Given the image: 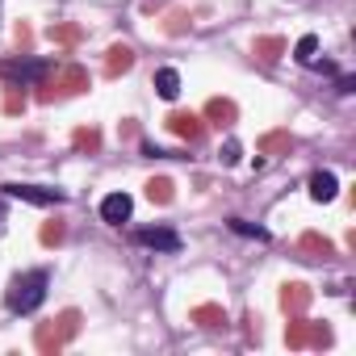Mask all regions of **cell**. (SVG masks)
Instances as JSON below:
<instances>
[{
    "label": "cell",
    "mask_w": 356,
    "mask_h": 356,
    "mask_svg": "<svg viewBox=\"0 0 356 356\" xmlns=\"http://www.w3.org/2000/svg\"><path fill=\"white\" fill-rule=\"evenodd\" d=\"M47 285H51V277H47L42 268L17 273V277L9 281V289H5V306H9L13 314H34V310L42 306V298H47Z\"/></svg>",
    "instance_id": "obj_1"
},
{
    "label": "cell",
    "mask_w": 356,
    "mask_h": 356,
    "mask_svg": "<svg viewBox=\"0 0 356 356\" xmlns=\"http://www.w3.org/2000/svg\"><path fill=\"white\" fill-rule=\"evenodd\" d=\"M88 88H92L88 72H84L80 63H67V67L51 72L47 80H38L34 101H38V105H51V101H59V97H80V92H88Z\"/></svg>",
    "instance_id": "obj_2"
},
{
    "label": "cell",
    "mask_w": 356,
    "mask_h": 356,
    "mask_svg": "<svg viewBox=\"0 0 356 356\" xmlns=\"http://www.w3.org/2000/svg\"><path fill=\"white\" fill-rule=\"evenodd\" d=\"M80 310H63L59 318H51V323H38L34 327V348L42 352V356H59L63 352V343H72L76 335H80Z\"/></svg>",
    "instance_id": "obj_3"
},
{
    "label": "cell",
    "mask_w": 356,
    "mask_h": 356,
    "mask_svg": "<svg viewBox=\"0 0 356 356\" xmlns=\"http://www.w3.org/2000/svg\"><path fill=\"white\" fill-rule=\"evenodd\" d=\"M55 72V63H47V59H5L0 63V76L5 80H13V84H38V80H47Z\"/></svg>",
    "instance_id": "obj_4"
},
{
    "label": "cell",
    "mask_w": 356,
    "mask_h": 356,
    "mask_svg": "<svg viewBox=\"0 0 356 356\" xmlns=\"http://www.w3.org/2000/svg\"><path fill=\"white\" fill-rule=\"evenodd\" d=\"M310 302H314V289H310L306 281H285V285H281V310H285V314H306Z\"/></svg>",
    "instance_id": "obj_5"
},
{
    "label": "cell",
    "mask_w": 356,
    "mask_h": 356,
    "mask_svg": "<svg viewBox=\"0 0 356 356\" xmlns=\"http://www.w3.org/2000/svg\"><path fill=\"white\" fill-rule=\"evenodd\" d=\"M168 130H172L176 138H185V143H202V134H206V122H202L197 113L176 109V113H168Z\"/></svg>",
    "instance_id": "obj_6"
},
{
    "label": "cell",
    "mask_w": 356,
    "mask_h": 356,
    "mask_svg": "<svg viewBox=\"0 0 356 356\" xmlns=\"http://www.w3.org/2000/svg\"><path fill=\"white\" fill-rule=\"evenodd\" d=\"M134 243L155 248V252H181V235L168 227H151V231H134Z\"/></svg>",
    "instance_id": "obj_7"
},
{
    "label": "cell",
    "mask_w": 356,
    "mask_h": 356,
    "mask_svg": "<svg viewBox=\"0 0 356 356\" xmlns=\"http://www.w3.org/2000/svg\"><path fill=\"white\" fill-rule=\"evenodd\" d=\"M5 189H9V197H22L30 206H59L63 202L59 189H42V185H5Z\"/></svg>",
    "instance_id": "obj_8"
},
{
    "label": "cell",
    "mask_w": 356,
    "mask_h": 356,
    "mask_svg": "<svg viewBox=\"0 0 356 356\" xmlns=\"http://www.w3.org/2000/svg\"><path fill=\"white\" fill-rule=\"evenodd\" d=\"M298 252H302V260H331L335 256V243L327 235H318V231H302Z\"/></svg>",
    "instance_id": "obj_9"
},
{
    "label": "cell",
    "mask_w": 356,
    "mask_h": 356,
    "mask_svg": "<svg viewBox=\"0 0 356 356\" xmlns=\"http://www.w3.org/2000/svg\"><path fill=\"white\" fill-rule=\"evenodd\" d=\"M189 323H197L202 331H222L227 327V310L218 302H202V306L189 310Z\"/></svg>",
    "instance_id": "obj_10"
},
{
    "label": "cell",
    "mask_w": 356,
    "mask_h": 356,
    "mask_svg": "<svg viewBox=\"0 0 356 356\" xmlns=\"http://www.w3.org/2000/svg\"><path fill=\"white\" fill-rule=\"evenodd\" d=\"M130 67H134V51H130L126 42H118V47H109V51H105V76H109V80L126 76Z\"/></svg>",
    "instance_id": "obj_11"
},
{
    "label": "cell",
    "mask_w": 356,
    "mask_h": 356,
    "mask_svg": "<svg viewBox=\"0 0 356 356\" xmlns=\"http://www.w3.org/2000/svg\"><path fill=\"white\" fill-rule=\"evenodd\" d=\"M130 210H134V202H130L126 193H109V197L101 202V218H105L109 227H122V222L130 218Z\"/></svg>",
    "instance_id": "obj_12"
},
{
    "label": "cell",
    "mask_w": 356,
    "mask_h": 356,
    "mask_svg": "<svg viewBox=\"0 0 356 356\" xmlns=\"http://www.w3.org/2000/svg\"><path fill=\"white\" fill-rule=\"evenodd\" d=\"M235 118H239V109H235L231 97H210V101H206V122H214V126H235Z\"/></svg>",
    "instance_id": "obj_13"
},
{
    "label": "cell",
    "mask_w": 356,
    "mask_h": 356,
    "mask_svg": "<svg viewBox=\"0 0 356 356\" xmlns=\"http://www.w3.org/2000/svg\"><path fill=\"white\" fill-rule=\"evenodd\" d=\"M252 55H256L260 63H277V59L285 55V38H277V34H264V38H256V42H252Z\"/></svg>",
    "instance_id": "obj_14"
},
{
    "label": "cell",
    "mask_w": 356,
    "mask_h": 356,
    "mask_svg": "<svg viewBox=\"0 0 356 356\" xmlns=\"http://www.w3.org/2000/svg\"><path fill=\"white\" fill-rule=\"evenodd\" d=\"M293 151V134L289 130H268L260 138V155H289Z\"/></svg>",
    "instance_id": "obj_15"
},
{
    "label": "cell",
    "mask_w": 356,
    "mask_h": 356,
    "mask_svg": "<svg viewBox=\"0 0 356 356\" xmlns=\"http://www.w3.org/2000/svg\"><path fill=\"white\" fill-rule=\"evenodd\" d=\"M335 189H339L335 172H314V176H310V197H314V202H331Z\"/></svg>",
    "instance_id": "obj_16"
},
{
    "label": "cell",
    "mask_w": 356,
    "mask_h": 356,
    "mask_svg": "<svg viewBox=\"0 0 356 356\" xmlns=\"http://www.w3.org/2000/svg\"><path fill=\"white\" fill-rule=\"evenodd\" d=\"M285 343L298 352V348H310V323L302 314H289V327H285Z\"/></svg>",
    "instance_id": "obj_17"
},
{
    "label": "cell",
    "mask_w": 356,
    "mask_h": 356,
    "mask_svg": "<svg viewBox=\"0 0 356 356\" xmlns=\"http://www.w3.org/2000/svg\"><path fill=\"white\" fill-rule=\"evenodd\" d=\"M72 147L84 151V155H97V151H101V130H97V126H76Z\"/></svg>",
    "instance_id": "obj_18"
},
{
    "label": "cell",
    "mask_w": 356,
    "mask_h": 356,
    "mask_svg": "<svg viewBox=\"0 0 356 356\" xmlns=\"http://www.w3.org/2000/svg\"><path fill=\"white\" fill-rule=\"evenodd\" d=\"M51 42H59V47H76V42H84V30H80L76 22H55V26H51Z\"/></svg>",
    "instance_id": "obj_19"
},
{
    "label": "cell",
    "mask_w": 356,
    "mask_h": 356,
    "mask_svg": "<svg viewBox=\"0 0 356 356\" xmlns=\"http://www.w3.org/2000/svg\"><path fill=\"white\" fill-rule=\"evenodd\" d=\"M155 92H159L163 101H176V92H181V76H176L172 67H159V72H155Z\"/></svg>",
    "instance_id": "obj_20"
},
{
    "label": "cell",
    "mask_w": 356,
    "mask_h": 356,
    "mask_svg": "<svg viewBox=\"0 0 356 356\" xmlns=\"http://www.w3.org/2000/svg\"><path fill=\"white\" fill-rule=\"evenodd\" d=\"M147 197H151L155 206H168V202L176 197V185L168 181V176H151V181H147Z\"/></svg>",
    "instance_id": "obj_21"
},
{
    "label": "cell",
    "mask_w": 356,
    "mask_h": 356,
    "mask_svg": "<svg viewBox=\"0 0 356 356\" xmlns=\"http://www.w3.org/2000/svg\"><path fill=\"white\" fill-rule=\"evenodd\" d=\"M185 30H189V13H185V9H172V13L163 17V34H168V38H181Z\"/></svg>",
    "instance_id": "obj_22"
},
{
    "label": "cell",
    "mask_w": 356,
    "mask_h": 356,
    "mask_svg": "<svg viewBox=\"0 0 356 356\" xmlns=\"http://www.w3.org/2000/svg\"><path fill=\"white\" fill-rule=\"evenodd\" d=\"M5 113H9V118L26 113V92H22V84H9V88H5Z\"/></svg>",
    "instance_id": "obj_23"
},
{
    "label": "cell",
    "mask_w": 356,
    "mask_h": 356,
    "mask_svg": "<svg viewBox=\"0 0 356 356\" xmlns=\"http://www.w3.org/2000/svg\"><path fill=\"white\" fill-rule=\"evenodd\" d=\"M293 55H298V63H314V59H318V38H314V34H302Z\"/></svg>",
    "instance_id": "obj_24"
},
{
    "label": "cell",
    "mask_w": 356,
    "mask_h": 356,
    "mask_svg": "<svg viewBox=\"0 0 356 356\" xmlns=\"http://www.w3.org/2000/svg\"><path fill=\"white\" fill-rule=\"evenodd\" d=\"M63 235H67V227H63L59 218H51V222H42V231H38V239H42L47 248H55V243H63Z\"/></svg>",
    "instance_id": "obj_25"
},
{
    "label": "cell",
    "mask_w": 356,
    "mask_h": 356,
    "mask_svg": "<svg viewBox=\"0 0 356 356\" xmlns=\"http://www.w3.org/2000/svg\"><path fill=\"white\" fill-rule=\"evenodd\" d=\"M310 343H314V348H331V343H335V331H331L327 323H310Z\"/></svg>",
    "instance_id": "obj_26"
},
{
    "label": "cell",
    "mask_w": 356,
    "mask_h": 356,
    "mask_svg": "<svg viewBox=\"0 0 356 356\" xmlns=\"http://www.w3.org/2000/svg\"><path fill=\"white\" fill-rule=\"evenodd\" d=\"M13 38H17V47H22V55H30V47H34V30H30V22H17Z\"/></svg>",
    "instance_id": "obj_27"
},
{
    "label": "cell",
    "mask_w": 356,
    "mask_h": 356,
    "mask_svg": "<svg viewBox=\"0 0 356 356\" xmlns=\"http://www.w3.org/2000/svg\"><path fill=\"white\" fill-rule=\"evenodd\" d=\"M231 227H235L239 235H256V239H268V231H260V227H248L243 218H231Z\"/></svg>",
    "instance_id": "obj_28"
},
{
    "label": "cell",
    "mask_w": 356,
    "mask_h": 356,
    "mask_svg": "<svg viewBox=\"0 0 356 356\" xmlns=\"http://www.w3.org/2000/svg\"><path fill=\"white\" fill-rule=\"evenodd\" d=\"M243 323H248V327H243V335H248V339H260V318H256V314H248Z\"/></svg>",
    "instance_id": "obj_29"
},
{
    "label": "cell",
    "mask_w": 356,
    "mask_h": 356,
    "mask_svg": "<svg viewBox=\"0 0 356 356\" xmlns=\"http://www.w3.org/2000/svg\"><path fill=\"white\" fill-rule=\"evenodd\" d=\"M222 163H239V143H227L222 147Z\"/></svg>",
    "instance_id": "obj_30"
},
{
    "label": "cell",
    "mask_w": 356,
    "mask_h": 356,
    "mask_svg": "<svg viewBox=\"0 0 356 356\" xmlns=\"http://www.w3.org/2000/svg\"><path fill=\"white\" fill-rule=\"evenodd\" d=\"M0 235H5V206H0Z\"/></svg>",
    "instance_id": "obj_31"
}]
</instances>
